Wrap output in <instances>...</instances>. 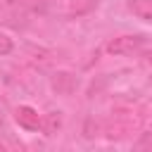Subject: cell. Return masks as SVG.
Instances as JSON below:
<instances>
[{
    "instance_id": "cell-6",
    "label": "cell",
    "mask_w": 152,
    "mask_h": 152,
    "mask_svg": "<svg viewBox=\"0 0 152 152\" xmlns=\"http://www.w3.org/2000/svg\"><path fill=\"white\" fill-rule=\"evenodd\" d=\"M59 126H62V116H59V112H50V114H45V116L40 119V128H43L45 135H55Z\"/></svg>"
},
{
    "instance_id": "cell-1",
    "label": "cell",
    "mask_w": 152,
    "mask_h": 152,
    "mask_svg": "<svg viewBox=\"0 0 152 152\" xmlns=\"http://www.w3.org/2000/svg\"><path fill=\"white\" fill-rule=\"evenodd\" d=\"M26 10H28L26 0H0V14L14 28H24L26 26V17H28Z\"/></svg>"
},
{
    "instance_id": "cell-9",
    "label": "cell",
    "mask_w": 152,
    "mask_h": 152,
    "mask_svg": "<svg viewBox=\"0 0 152 152\" xmlns=\"http://www.w3.org/2000/svg\"><path fill=\"white\" fill-rule=\"evenodd\" d=\"M10 50H12V40L5 33H0V55H7Z\"/></svg>"
},
{
    "instance_id": "cell-2",
    "label": "cell",
    "mask_w": 152,
    "mask_h": 152,
    "mask_svg": "<svg viewBox=\"0 0 152 152\" xmlns=\"http://www.w3.org/2000/svg\"><path fill=\"white\" fill-rule=\"evenodd\" d=\"M142 43H145V38H142V36H138V33L119 36V38H114V40H109V43H107V52H112V55H131V52L140 50V48H142Z\"/></svg>"
},
{
    "instance_id": "cell-8",
    "label": "cell",
    "mask_w": 152,
    "mask_h": 152,
    "mask_svg": "<svg viewBox=\"0 0 152 152\" xmlns=\"http://www.w3.org/2000/svg\"><path fill=\"white\" fill-rule=\"evenodd\" d=\"M26 5H28L33 12H45V7H48V0H26Z\"/></svg>"
},
{
    "instance_id": "cell-10",
    "label": "cell",
    "mask_w": 152,
    "mask_h": 152,
    "mask_svg": "<svg viewBox=\"0 0 152 152\" xmlns=\"http://www.w3.org/2000/svg\"><path fill=\"white\" fill-rule=\"evenodd\" d=\"M145 64H147V66H152V50H150V52H145Z\"/></svg>"
},
{
    "instance_id": "cell-5",
    "label": "cell",
    "mask_w": 152,
    "mask_h": 152,
    "mask_svg": "<svg viewBox=\"0 0 152 152\" xmlns=\"http://www.w3.org/2000/svg\"><path fill=\"white\" fill-rule=\"evenodd\" d=\"M100 0H69V14L74 17H83V14H90L95 7H97Z\"/></svg>"
},
{
    "instance_id": "cell-7",
    "label": "cell",
    "mask_w": 152,
    "mask_h": 152,
    "mask_svg": "<svg viewBox=\"0 0 152 152\" xmlns=\"http://www.w3.org/2000/svg\"><path fill=\"white\" fill-rule=\"evenodd\" d=\"M135 147H138V150H152V131H150V133H142L140 140L135 142Z\"/></svg>"
},
{
    "instance_id": "cell-11",
    "label": "cell",
    "mask_w": 152,
    "mask_h": 152,
    "mask_svg": "<svg viewBox=\"0 0 152 152\" xmlns=\"http://www.w3.org/2000/svg\"><path fill=\"white\" fill-rule=\"evenodd\" d=\"M2 121H5V119H2V112H0V128H2Z\"/></svg>"
},
{
    "instance_id": "cell-4",
    "label": "cell",
    "mask_w": 152,
    "mask_h": 152,
    "mask_svg": "<svg viewBox=\"0 0 152 152\" xmlns=\"http://www.w3.org/2000/svg\"><path fill=\"white\" fill-rule=\"evenodd\" d=\"M128 10L142 19V21H152V0H128Z\"/></svg>"
},
{
    "instance_id": "cell-3",
    "label": "cell",
    "mask_w": 152,
    "mask_h": 152,
    "mask_svg": "<svg viewBox=\"0 0 152 152\" xmlns=\"http://www.w3.org/2000/svg\"><path fill=\"white\" fill-rule=\"evenodd\" d=\"M14 119H17V124H19L21 128H26V131H38L43 116H38V112H36L33 107L21 104V107H17V112H14Z\"/></svg>"
}]
</instances>
